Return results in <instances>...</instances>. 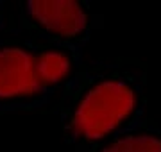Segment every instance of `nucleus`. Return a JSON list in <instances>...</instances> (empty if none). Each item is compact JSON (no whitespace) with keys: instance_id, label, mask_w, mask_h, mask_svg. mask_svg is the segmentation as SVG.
<instances>
[{"instance_id":"nucleus-1","label":"nucleus","mask_w":161,"mask_h":152,"mask_svg":"<svg viewBox=\"0 0 161 152\" xmlns=\"http://www.w3.org/2000/svg\"><path fill=\"white\" fill-rule=\"evenodd\" d=\"M132 104L134 97L124 84H100L80 104L77 127L88 138H100L129 115Z\"/></svg>"},{"instance_id":"nucleus-2","label":"nucleus","mask_w":161,"mask_h":152,"mask_svg":"<svg viewBox=\"0 0 161 152\" xmlns=\"http://www.w3.org/2000/svg\"><path fill=\"white\" fill-rule=\"evenodd\" d=\"M40 86L29 54L16 48L0 52V97L32 93Z\"/></svg>"},{"instance_id":"nucleus-3","label":"nucleus","mask_w":161,"mask_h":152,"mask_svg":"<svg viewBox=\"0 0 161 152\" xmlns=\"http://www.w3.org/2000/svg\"><path fill=\"white\" fill-rule=\"evenodd\" d=\"M34 16L50 30L75 34L84 27V14L75 2H32Z\"/></svg>"},{"instance_id":"nucleus-4","label":"nucleus","mask_w":161,"mask_h":152,"mask_svg":"<svg viewBox=\"0 0 161 152\" xmlns=\"http://www.w3.org/2000/svg\"><path fill=\"white\" fill-rule=\"evenodd\" d=\"M34 70L38 82H56L66 73L68 70V61L64 56L58 52H48L40 56L38 59H34Z\"/></svg>"},{"instance_id":"nucleus-5","label":"nucleus","mask_w":161,"mask_h":152,"mask_svg":"<svg viewBox=\"0 0 161 152\" xmlns=\"http://www.w3.org/2000/svg\"><path fill=\"white\" fill-rule=\"evenodd\" d=\"M106 152H161V141L149 136L127 138L109 147Z\"/></svg>"}]
</instances>
